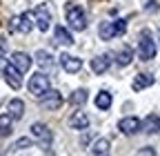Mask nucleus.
<instances>
[{
	"mask_svg": "<svg viewBox=\"0 0 160 156\" xmlns=\"http://www.w3.org/2000/svg\"><path fill=\"white\" fill-rule=\"evenodd\" d=\"M116 29H118V36H122L127 31V20H116Z\"/></svg>",
	"mask_w": 160,
	"mask_h": 156,
	"instance_id": "a878e982",
	"label": "nucleus"
},
{
	"mask_svg": "<svg viewBox=\"0 0 160 156\" xmlns=\"http://www.w3.org/2000/svg\"><path fill=\"white\" fill-rule=\"evenodd\" d=\"M11 116L9 114H2L0 116V136H9L11 134Z\"/></svg>",
	"mask_w": 160,
	"mask_h": 156,
	"instance_id": "b1692460",
	"label": "nucleus"
},
{
	"mask_svg": "<svg viewBox=\"0 0 160 156\" xmlns=\"http://www.w3.org/2000/svg\"><path fill=\"white\" fill-rule=\"evenodd\" d=\"M60 65L67 74H78L82 69V60L78 56H71V54H60Z\"/></svg>",
	"mask_w": 160,
	"mask_h": 156,
	"instance_id": "0eeeda50",
	"label": "nucleus"
},
{
	"mask_svg": "<svg viewBox=\"0 0 160 156\" xmlns=\"http://www.w3.org/2000/svg\"><path fill=\"white\" fill-rule=\"evenodd\" d=\"M118 129L122 132V134H127V136H133L138 132H142V121L136 118V116H125V118H120Z\"/></svg>",
	"mask_w": 160,
	"mask_h": 156,
	"instance_id": "20e7f679",
	"label": "nucleus"
},
{
	"mask_svg": "<svg viewBox=\"0 0 160 156\" xmlns=\"http://www.w3.org/2000/svg\"><path fill=\"white\" fill-rule=\"evenodd\" d=\"M87 101H89V91H87V89H76V91L69 96V103H71V105H76V107L85 105Z\"/></svg>",
	"mask_w": 160,
	"mask_h": 156,
	"instance_id": "412c9836",
	"label": "nucleus"
},
{
	"mask_svg": "<svg viewBox=\"0 0 160 156\" xmlns=\"http://www.w3.org/2000/svg\"><path fill=\"white\" fill-rule=\"evenodd\" d=\"M67 23L73 31H85L87 29V16L80 5H67Z\"/></svg>",
	"mask_w": 160,
	"mask_h": 156,
	"instance_id": "f257e3e1",
	"label": "nucleus"
},
{
	"mask_svg": "<svg viewBox=\"0 0 160 156\" xmlns=\"http://www.w3.org/2000/svg\"><path fill=\"white\" fill-rule=\"evenodd\" d=\"M53 40L58 43V45H73V36L69 34V29H65V27H56L53 29Z\"/></svg>",
	"mask_w": 160,
	"mask_h": 156,
	"instance_id": "a211bd4d",
	"label": "nucleus"
},
{
	"mask_svg": "<svg viewBox=\"0 0 160 156\" xmlns=\"http://www.w3.org/2000/svg\"><path fill=\"white\" fill-rule=\"evenodd\" d=\"M142 129L147 134H160V116L158 114H149L142 121Z\"/></svg>",
	"mask_w": 160,
	"mask_h": 156,
	"instance_id": "f3484780",
	"label": "nucleus"
},
{
	"mask_svg": "<svg viewBox=\"0 0 160 156\" xmlns=\"http://www.w3.org/2000/svg\"><path fill=\"white\" fill-rule=\"evenodd\" d=\"M138 56L140 60H151L156 58V43L149 31H142L140 34V43H138Z\"/></svg>",
	"mask_w": 160,
	"mask_h": 156,
	"instance_id": "7ed1b4c3",
	"label": "nucleus"
},
{
	"mask_svg": "<svg viewBox=\"0 0 160 156\" xmlns=\"http://www.w3.org/2000/svg\"><path fill=\"white\" fill-rule=\"evenodd\" d=\"M109 65H111V58L109 56H105V54H100V56H96V58H91V71L93 74H105L107 69H109Z\"/></svg>",
	"mask_w": 160,
	"mask_h": 156,
	"instance_id": "ddd939ff",
	"label": "nucleus"
},
{
	"mask_svg": "<svg viewBox=\"0 0 160 156\" xmlns=\"http://www.w3.org/2000/svg\"><path fill=\"white\" fill-rule=\"evenodd\" d=\"M109 149H111V143L107 138H98L91 145V154H96V156H105V154H109Z\"/></svg>",
	"mask_w": 160,
	"mask_h": 156,
	"instance_id": "aec40b11",
	"label": "nucleus"
},
{
	"mask_svg": "<svg viewBox=\"0 0 160 156\" xmlns=\"http://www.w3.org/2000/svg\"><path fill=\"white\" fill-rule=\"evenodd\" d=\"M11 29L18 31V34H29L33 29V23H31V13H20L16 18H11Z\"/></svg>",
	"mask_w": 160,
	"mask_h": 156,
	"instance_id": "423d86ee",
	"label": "nucleus"
},
{
	"mask_svg": "<svg viewBox=\"0 0 160 156\" xmlns=\"http://www.w3.org/2000/svg\"><path fill=\"white\" fill-rule=\"evenodd\" d=\"M138 154H156V149H151V147H145V149H140Z\"/></svg>",
	"mask_w": 160,
	"mask_h": 156,
	"instance_id": "c85d7f7f",
	"label": "nucleus"
},
{
	"mask_svg": "<svg viewBox=\"0 0 160 156\" xmlns=\"http://www.w3.org/2000/svg\"><path fill=\"white\" fill-rule=\"evenodd\" d=\"M36 63H38L40 69H45V71H51V69L56 67L53 56H51L49 51H45V49H38V51H36Z\"/></svg>",
	"mask_w": 160,
	"mask_h": 156,
	"instance_id": "f8f14e48",
	"label": "nucleus"
},
{
	"mask_svg": "<svg viewBox=\"0 0 160 156\" xmlns=\"http://www.w3.org/2000/svg\"><path fill=\"white\" fill-rule=\"evenodd\" d=\"M5 67H7V63H5V56H2V54H0V74H2V71H5Z\"/></svg>",
	"mask_w": 160,
	"mask_h": 156,
	"instance_id": "cd10ccee",
	"label": "nucleus"
},
{
	"mask_svg": "<svg viewBox=\"0 0 160 156\" xmlns=\"http://www.w3.org/2000/svg\"><path fill=\"white\" fill-rule=\"evenodd\" d=\"M27 87H29V94L33 96V98H42V96L51 89V83H49V78L45 76V74H33L31 78H29V83H27Z\"/></svg>",
	"mask_w": 160,
	"mask_h": 156,
	"instance_id": "f03ea898",
	"label": "nucleus"
},
{
	"mask_svg": "<svg viewBox=\"0 0 160 156\" xmlns=\"http://www.w3.org/2000/svg\"><path fill=\"white\" fill-rule=\"evenodd\" d=\"M2 74H5V81H7V85L11 89H20V87H22V76H20V71L13 65H7Z\"/></svg>",
	"mask_w": 160,
	"mask_h": 156,
	"instance_id": "9d476101",
	"label": "nucleus"
},
{
	"mask_svg": "<svg viewBox=\"0 0 160 156\" xmlns=\"http://www.w3.org/2000/svg\"><path fill=\"white\" fill-rule=\"evenodd\" d=\"M69 125L73 129H87L89 127V116L85 112H73V116L69 118Z\"/></svg>",
	"mask_w": 160,
	"mask_h": 156,
	"instance_id": "6ab92c4d",
	"label": "nucleus"
},
{
	"mask_svg": "<svg viewBox=\"0 0 160 156\" xmlns=\"http://www.w3.org/2000/svg\"><path fill=\"white\" fill-rule=\"evenodd\" d=\"M11 65H13L20 74H25V71H29V67H31V56L25 54V51H13V54H11Z\"/></svg>",
	"mask_w": 160,
	"mask_h": 156,
	"instance_id": "1a4fd4ad",
	"label": "nucleus"
},
{
	"mask_svg": "<svg viewBox=\"0 0 160 156\" xmlns=\"http://www.w3.org/2000/svg\"><path fill=\"white\" fill-rule=\"evenodd\" d=\"M153 81L156 78L151 76V74H138L136 78H133V91H142V89H147V87H151L153 85Z\"/></svg>",
	"mask_w": 160,
	"mask_h": 156,
	"instance_id": "dca6fc26",
	"label": "nucleus"
},
{
	"mask_svg": "<svg viewBox=\"0 0 160 156\" xmlns=\"http://www.w3.org/2000/svg\"><path fill=\"white\" fill-rule=\"evenodd\" d=\"M131 60H133V51H131L129 47L120 49V51H118V56H116V63H118L120 67H127V65H131Z\"/></svg>",
	"mask_w": 160,
	"mask_h": 156,
	"instance_id": "4be33fe9",
	"label": "nucleus"
},
{
	"mask_svg": "<svg viewBox=\"0 0 160 156\" xmlns=\"http://www.w3.org/2000/svg\"><path fill=\"white\" fill-rule=\"evenodd\" d=\"M111 94L109 91H98V96H96V107L98 109H109L111 107Z\"/></svg>",
	"mask_w": 160,
	"mask_h": 156,
	"instance_id": "5701e85b",
	"label": "nucleus"
},
{
	"mask_svg": "<svg viewBox=\"0 0 160 156\" xmlns=\"http://www.w3.org/2000/svg\"><path fill=\"white\" fill-rule=\"evenodd\" d=\"M7 112L13 121H20L25 116V101H20V98H11L9 105H7Z\"/></svg>",
	"mask_w": 160,
	"mask_h": 156,
	"instance_id": "4468645a",
	"label": "nucleus"
},
{
	"mask_svg": "<svg viewBox=\"0 0 160 156\" xmlns=\"http://www.w3.org/2000/svg\"><path fill=\"white\" fill-rule=\"evenodd\" d=\"M31 134L36 136L40 143H45V145H51V141H53V132L45 123H33L31 125Z\"/></svg>",
	"mask_w": 160,
	"mask_h": 156,
	"instance_id": "6e6552de",
	"label": "nucleus"
},
{
	"mask_svg": "<svg viewBox=\"0 0 160 156\" xmlns=\"http://www.w3.org/2000/svg\"><path fill=\"white\" fill-rule=\"evenodd\" d=\"M60 105H62V96H60L58 91H51V89L40 98V107L42 109H58Z\"/></svg>",
	"mask_w": 160,
	"mask_h": 156,
	"instance_id": "9b49d317",
	"label": "nucleus"
},
{
	"mask_svg": "<svg viewBox=\"0 0 160 156\" xmlns=\"http://www.w3.org/2000/svg\"><path fill=\"white\" fill-rule=\"evenodd\" d=\"M147 11H151V13H156L160 7H158V3H156V0H149V3H147V7H145Z\"/></svg>",
	"mask_w": 160,
	"mask_h": 156,
	"instance_id": "bb28decb",
	"label": "nucleus"
},
{
	"mask_svg": "<svg viewBox=\"0 0 160 156\" xmlns=\"http://www.w3.org/2000/svg\"><path fill=\"white\" fill-rule=\"evenodd\" d=\"M33 16H36V25H38L40 31H47L51 27V11H49L47 5H38L36 11H33Z\"/></svg>",
	"mask_w": 160,
	"mask_h": 156,
	"instance_id": "39448f33",
	"label": "nucleus"
},
{
	"mask_svg": "<svg viewBox=\"0 0 160 156\" xmlns=\"http://www.w3.org/2000/svg\"><path fill=\"white\" fill-rule=\"evenodd\" d=\"M33 143H31V138H20V141H16L13 145H11V152H18V149H27V147H31Z\"/></svg>",
	"mask_w": 160,
	"mask_h": 156,
	"instance_id": "393cba45",
	"label": "nucleus"
},
{
	"mask_svg": "<svg viewBox=\"0 0 160 156\" xmlns=\"http://www.w3.org/2000/svg\"><path fill=\"white\" fill-rule=\"evenodd\" d=\"M98 36L102 38V40H113V38L118 36V29H116V20H107V23H100L98 27Z\"/></svg>",
	"mask_w": 160,
	"mask_h": 156,
	"instance_id": "2eb2a0df",
	"label": "nucleus"
}]
</instances>
